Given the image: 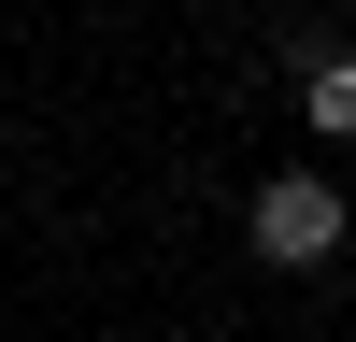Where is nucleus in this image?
<instances>
[{
  "label": "nucleus",
  "instance_id": "1",
  "mask_svg": "<svg viewBox=\"0 0 356 342\" xmlns=\"http://www.w3.org/2000/svg\"><path fill=\"white\" fill-rule=\"evenodd\" d=\"M243 243L271 256V271H314V256H342V186H328V171H271V186L243 200Z\"/></svg>",
  "mask_w": 356,
  "mask_h": 342
},
{
  "label": "nucleus",
  "instance_id": "2",
  "mask_svg": "<svg viewBox=\"0 0 356 342\" xmlns=\"http://www.w3.org/2000/svg\"><path fill=\"white\" fill-rule=\"evenodd\" d=\"M300 114L328 142H356V43H300Z\"/></svg>",
  "mask_w": 356,
  "mask_h": 342
}]
</instances>
